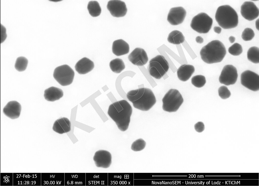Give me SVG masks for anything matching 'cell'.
<instances>
[{"label": "cell", "instance_id": "obj_1", "mask_svg": "<svg viewBox=\"0 0 259 186\" xmlns=\"http://www.w3.org/2000/svg\"><path fill=\"white\" fill-rule=\"evenodd\" d=\"M132 111L130 104L123 99L111 104L107 114L116 123L118 128L121 131H124L128 128Z\"/></svg>", "mask_w": 259, "mask_h": 186}, {"label": "cell", "instance_id": "obj_20", "mask_svg": "<svg viewBox=\"0 0 259 186\" xmlns=\"http://www.w3.org/2000/svg\"><path fill=\"white\" fill-rule=\"evenodd\" d=\"M53 129L60 134L69 132L71 130L70 122L68 118L65 117L57 119L54 123Z\"/></svg>", "mask_w": 259, "mask_h": 186}, {"label": "cell", "instance_id": "obj_11", "mask_svg": "<svg viewBox=\"0 0 259 186\" xmlns=\"http://www.w3.org/2000/svg\"><path fill=\"white\" fill-rule=\"evenodd\" d=\"M240 12L242 16L249 21L254 20L259 15V9L252 2L244 3L241 6Z\"/></svg>", "mask_w": 259, "mask_h": 186}, {"label": "cell", "instance_id": "obj_23", "mask_svg": "<svg viewBox=\"0 0 259 186\" xmlns=\"http://www.w3.org/2000/svg\"><path fill=\"white\" fill-rule=\"evenodd\" d=\"M110 68L111 70L116 73H119L125 68L124 63L121 59L116 58L111 60L109 64Z\"/></svg>", "mask_w": 259, "mask_h": 186}, {"label": "cell", "instance_id": "obj_2", "mask_svg": "<svg viewBox=\"0 0 259 186\" xmlns=\"http://www.w3.org/2000/svg\"><path fill=\"white\" fill-rule=\"evenodd\" d=\"M126 97L135 108L143 111H148L156 102L155 96L150 89L142 88L128 92Z\"/></svg>", "mask_w": 259, "mask_h": 186}, {"label": "cell", "instance_id": "obj_8", "mask_svg": "<svg viewBox=\"0 0 259 186\" xmlns=\"http://www.w3.org/2000/svg\"><path fill=\"white\" fill-rule=\"evenodd\" d=\"M75 75L73 69L69 66L64 65L58 66L55 69L53 76L61 85L66 86L73 82Z\"/></svg>", "mask_w": 259, "mask_h": 186}, {"label": "cell", "instance_id": "obj_7", "mask_svg": "<svg viewBox=\"0 0 259 186\" xmlns=\"http://www.w3.org/2000/svg\"><path fill=\"white\" fill-rule=\"evenodd\" d=\"M213 20L207 14L201 12L192 19L190 26L194 30L200 33H208L211 29Z\"/></svg>", "mask_w": 259, "mask_h": 186}, {"label": "cell", "instance_id": "obj_4", "mask_svg": "<svg viewBox=\"0 0 259 186\" xmlns=\"http://www.w3.org/2000/svg\"><path fill=\"white\" fill-rule=\"evenodd\" d=\"M215 18L219 25L225 29L234 28L238 23L237 13L232 7L228 5L221 6L218 7Z\"/></svg>", "mask_w": 259, "mask_h": 186}, {"label": "cell", "instance_id": "obj_32", "mask_svg": "<svg viewBox=\"0 0 259 186\" xmlns=\"http://www.w3.org/2000/svg\"><path fill=\"white\" fill-rule=\"evenodd\" d=\"M194 128L195 130L197 132L200 133L202 132L205 129V126L202 122L199 121L195 124Z\"/></svg>", "mask_w": 259, "mask_h": 186}, {"label": "cell", "instance_id": "obj_31", "mask_svg": "<svg viewBox=\"0 0 259 186\" xmlns=\"http://www.w3.org/2000/svg\"><path fill=\"white\" fill-rule=\"evenodd\" d=\"M218 94L222 99H226L229 98L231 95V93L227 88L225 86H222L218 89Z\"/></svg>", "mask_w": 259, "mask_h": 186}, {"label": "cell", "instance_id": "obj_25", "mask_svg": "<svg viewBox=\"0 0 259 186\" xmlns=\"http://www.w3.org/2000/svg\"><path fill=\"white\" fill-rule=\"evenodd\" d=\"M247 57L248 60L256 64L259 63V49L253 46L250 48L248 51Z\"/></svg>", "mask_w": 259, "mask_h": 186}, {"label": "cell", "instance_id": "obj_3", "mask_svg": "<svg viewBox=\"0 0 259 186\" xmlns=\"http://www.w3.org/2000/svg\"><path fill=\"white\" fill-rule=\"evenodd\" d=\"M226 54L225 47L218 40H212L201 49L200 54L202 60L208 64L221 62Z\"/></svg>", "mask_w": 259, "mask_h": 186}, {"label": "cell", "instance_id": "obj_13", "mask_svg": "<svg viewBox=\"0 0 259 186\" xmlns=\"http://www.w3.org/2000/svg\"><path fill=\"white\" fill-rule=\"evenodd\" d=\"M186 14V10L182 7L172 8L168 14L167 20L172 25H179L183 22Z\"/></svg>", "mask_w": 259, "mask_h": 186}, {"label": "cell", "instance_id": "obj_35", "mask_svg": "<svg viewBox=\"0 0 259 186\" xmlns=\"http://www.w3.org/2000/svg\"><path fill=\"white\" fill-rule=\"evenodd\" d=\"M196 40L197 43L201 44L203 42L204 39L201 36H198L196 37Z\"/></svg>", "mask_w": 259, "mask_h": 186}, {"label": "cell", "instance_id": "obj_10", "mask_svg": "<svg viewBox=\"0 0 259 186\" xmlns=\"http://www.w3.org/2000/svg\"><path fill=\"white\" fill-rule=\"evenodd\" d=\"M238 77L236 68L233 66L228 65L223 67L219 78L220 83L226 86L233 85Z\"/></svg>", "mask_w": 259, "mask_h": 186}, {"label": "cell", "instance_id": "obj_9", "mask_svg": "<svg viewBox=\"0 0 259 186\" xmlns=\"http://www.w3.org/2000/svg\"><path fill=\"white\" fill-rule=\"evenodd\" d=\"M241 82L243 86L252 91L259 90V75L251 71L247 70L242 73Z\"/></svg>", "mask_w": 259, "mask_h": 186}, {"label": "cell", "instance_id": "obj_16", "mask_svg": "<svg viewBox=\"0 0 259 186\" xmlns=\"http://www.w3.org/2000/svg\"><path fill=\"white\" fill-rule=\"evenodd\" d=\"M21 110L20 104L16 101L8 103L3 109V112L6 116L11 119H15L19 116Z\"/></svg>", "mask_w": 259, "mask_h": 186}, {"label": "cell", "instance_id": "obj_6", "mask_svg": "<svg viewBox=\"0 0 259 186\" xmlns=\"http://www.w3.org/2000/svg\"><path fill=\"white\" fill-rule=\"evenodd\" d=\"M169 67L168 63L163 55H158L149 61V74L157 79H160L167 72Z\"/></svg>", "mask_w": 259, "mask_h": 186}, {"label": "cell", "instance_id": "obj_29", "mask_svg": "<svg viewBox=\"0 0 259 186\" xmlns=\"http://www.w3.org/2000/svg\"><path fill=\"white\" fill-rule=\"evenodd\" d=\"M146 145L145 142L142 139L140 138L133 142L131 149L135 151H140L144 149Z\"/></svg>", "mask_w": 259, "mask_h": 186}, {"label": "cell", "instance_id": "obj_27", "mask_svg": "<svg viewBox=\"0 0 259 186\" xmlns=\"http://www.w3.org/2000/svg\"><path fill=\"white\" fill-rule=\"evenodd\" d=\"M191 82L192 84L195 87L201 88L205 85L206 80L204 76L199 75L193 76L191 79Z\"/></svg>", "mask_w": 259, "mask_h": 186}, {"label": "cell", "instance_id": "obj_21", "mask_svg": "<svg viewBox=\"0 0 259 186\" xmlns=\"http://www.w3.org/2000/svg\"><path fill=\"white\" fill-rule=\"evenodd\" d=\"M63 95V92L61 89L51 87L45 90L44 96L47 100L54 101L59 100L62 97Z\"/></svg>", "mask_w": 259, "mask_h": 186}, {"label": "cell", "instance_id": "obj_14", "mask_svg": "<svg viewBox=\"0 0 259 186\" xmlns=\"http://www.w3.org/2000/svg\"><path fill=\"white\" fill-rule=\"evenodd\" d=\"M129 60L133 65L138 66H142L145 65L148 61V57L145 50L142 48H135L128 56Z\"/></svg>", "mask_w": 259, "mask_h": 186}, {"label": "cell", "instance_id": "obj_24", "mask_svg": "<svg viewBox=\"0 0 259 186\" xmlns=\"http://www.w3.org/2000/svg\"><path fill=\"white\" fill-rule=\"evenodd\" d=\"M88 10L89 14L93 17H96L100 14L101 9L99 3L95 1H89L88 4Z\"/></svg>", "mask_w": 259, "mask_h": 186}, {"label": "cell", "instance_id": "obj_22", "mask_svg": "<svg viewBox=\"0 0 259 186\" xmlns=\"http://www.w3.org/2000/svg\"><path fill=\"white\" fill-rule=\"evenodd\" d=\"M167 40L170 43L179 45L184 42L185 37L181 32L177 30H175L169 34Z\"/></svg>", "mask_w": 259, "mask_h": 186}, {"label": "cell", "instance_id": "obj_33", "mask_svg": "<svg viewBox=\"0 0 259 186\" xmlns=\"http://www.w3.org/2000/svg\"><path fill=\"white\" fill-rule=\"evenodd\" d=\"M1 43H3L6 39L7 37L6 29L5 27L1 24Z\"/></svg>", "mask_w": 259, "mask_h": 186}, {"label": "cell", "instance_id": "obj_18", "mask_svg": "<svg viewBox=\"0 0 259 186\" xmlns=\"http://www.w3.org/2000/svg\"><path fill=\"white\" fill-rule=\"evenodd\" d=\"M195 70L193 66L189 64H183L177 70V77L181 81H186L190 78Z\"/></svg>", "mask_w": 259, "mask_h": 186}, {"label": "cell", "instance_id": "obj_19", "mask_svg": "<svg viewBox=\"0 0 259 186\" xmlns=\"http://www.w3.org/2000/svg\"><path fill=\"white\" fill-rule=\"evenodd\" d=\"M130 47L128 44L122 39L114 41L112 46L113 53L116 55L119 56L128 53Z\"/></svg>", "mask_w": 259, "mask_h": 186}, {"label": "cell", "instance_id": "obj_30", "mask_svg": "<svg viewBox=\"0 0 259 186\" xmlns=\"http://www.w3.org/2000/svg\"><path fill=\"white\" fill-rule=\"evenodd\" d=\"M255 34L253 30L249 28L245 29L242 34V39L244 41H248L251 40L254 37Z\"/></svg>", "mask_w": 259, "mask_h": 186}, {"label": "cell", "instance_id": "obj_36", "mask_svg": "<svg viewBox=\"0 0 259 186\" xmlns=\"http://www.w3.org/2000/svg\"><path fill=\"white\" fill-rule=\"evenodd\" d=\"M235 38L233 36H231L229 38V40L231 43H233L235 40Z\"/></svg>", "mask_w": 259, "mask_h": 186}, {"label": "cell", "instance_id": "obj_37", "mask_svg": "<svg viewBox=\"0 0 259 186\" xmlns=\"http://www.w3.org/2000/svg\"><path fill=\"white\" fill-rule=\"evenodd\" d=\"M259 19L258 18L255 22V26L256 29L259 30Z\"/></svg>", "mask_w": 259, "mask_h": 186}, {"label": "cell", "instance_id": "obj_17", "mask_svg": "<svg viewBox=\"0 0 259 186\" xmlns=\"http://www.w3.org/2000/svg\"><path fill=\"white\" fill-rule=\"evenodd\" d=\"M93 62L88 58L83 57L76 64L75 67L76 70L79 74H84L92 71L94 67Z\"/></svg>", "mask_w": 259, "mask_h": 186}, {"label": "cell", "instance_id": "obj_5", "mask_svg": "<svg viewBox=\"0 0 259 186\" xmlns=\"http://www.w3.org/2000/svg\"><path fill=\"white\" fill-rule=\"evenodd\" d=\"M184 101L182 96L178 90L171 89L167 92L162 99V109L169 112L177 111Z\"/></svg>", "mask_w": 259, "mask_h": 186}, {"label": "cell", "instance_id": "obj_12", "mask_svg": "<svg viewBox=\"0 0 259 186\" xmlns=\"http://www.w3.org/2000/svg\"><path fill=\"white\" fill-rule=\"evenodd\" d=\"M107 8L112 16L117 17L124 16L127 11L125 3L120 0L110 1L108 2Z\"/></svg>", "mask_w": 259, "mask_h": 186}, {"label": "cell", "instance_id": "obj_15", "mask_svg": "<svg viewBox=\"0 0 259 186\" xmlns=\"http://www.w3.org/2000/svg\"><path fill=\"white\" fill-rule=\"evenodd\" d=\"M96 166L104 168H109L112 162V156L108 151L100 150L96 152L93 157Z\"/></svg>", "mask_w": 259, "mask_h": 186}, {"label": "cell", "instance_id": "obj_28", "mask_svg": "<svg viewBox=\"0 0 259 186\" xmlns=\"http://www.w3.org/2000/svg\"><path fill=\"white\" fill-rule=\"evenodd\" d=\"M243 51V49L242 46L237 43L233 44L228 49V51L229 53L234 56L240 55L242 53Z\"/></svg>", "mask_w": 259, "mask_h": 186}, {"label": "cell", "instance_id": "obj_26", "mask_svg": "<svg viewBox=\"0 0 259 186\" xmlns=\"http://www.w3.org/2000/svg\"><path fill=\"white\" fill-rule=\"evenodd\" d=\"M28 61L26 57L20 56L18 57L15 62V67L19 72L25 71L27 67Z\"/></svg>", "mask_w": 259, "mask_h": 186}, {"label": "cell", "instance_id": "obj_34", "mask_svg": "<svg viewBox=\"0 0 259 186\" xmlns=\"http://www.w3.org/2000/svg\"><path fill=\"white\" fill-rule=\"evenodd\" d=\"M213 30L215 33L219 34L221 32L222 29L219 26H215L214 27Z\"/></svg>", "mask_w": 259, "mask_h": 186}]
</instances>
